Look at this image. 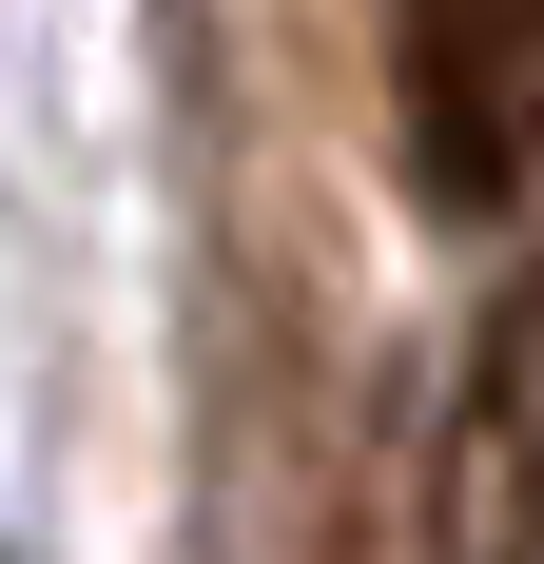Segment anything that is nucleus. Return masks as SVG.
<instances>
[{"label":"nucleus","instance_id":"nucleus-1","mask_svg":"<svg viewBox=\"0 0 544 564\" xmlns=\"http://www.w3.org/2000/svg\"><path fill=\"white\" fill-rule=\"evenodd\" d=\"M389 117H409V195L487 234L544 175V0H389Z\"/></svg>","mask_w":544,"mask_h":564}]
</instances>
